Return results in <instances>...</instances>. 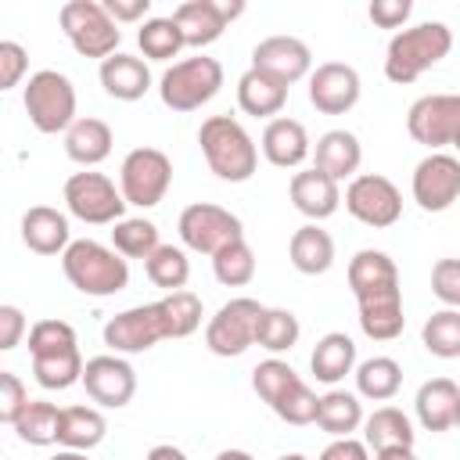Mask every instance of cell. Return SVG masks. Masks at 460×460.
Masks as SVG:
<instances>
[{
	"instance_id": "20",
	"label": "cell",
	"mask_w": 460,
	"mask_h": 460,
	"mask_svg": "<svg viewBox=\"0 0 460 460\" xmlns=\"http://www.w3.org/2000/svg\"><path fill=\"white\" fill-rule=\"evenodd\" d=\"M259 147H262V158L277 169H298L313 155L305 126L298 119H288V115H277V119L266 122Z\"/></svg>"
},
{
	"instance_id": "1",
	"label": "cell",
	"mask_w": 460,
	"mask_h": 460,
	"mask_svg": "<svg viewBox=\"0 0 460 460\" xmlns=\"http://www.w3.org/2000/svg\"><path fill=\"white\" fill-rule=\"evenodd\" d=\"M349 288L359 305V331L370 341H392L406 327L395 259L381 248H359L349 259Z\"/></svg>"
},
{
	"instance_id": "9",
	"label": "cell",
	"mask_w": 460,
	"mask_h": 460,
	"mask_svg": "<svg viewBox=\"0 0 460 460\" xmlns=\"http://www.w3.org/2000/svg\"><path fill=\"white\" fill-rule=\"evenodd\" d=\"M262 313H266V305L255 302V298H248V295H237V298L223 302L216 309V316L205 323V345H208V352L212 356H223V359L248 352L255 345V338H259Z\"/></svg>"
},
{
	"instance_id": "26",
	"label": "cell",
	"mask_w": 460,
	"mask_h": 460,
	"mask_svg": "<svg viewBox=\"0 0 460 460\" xmlns=\"http://www.w3.org/2000/svg\"><path fill=\"white\" fill-rule=\"evenodd\" d=\"M111 144H115V133L104 119H93V115H83L68 126L65 133V155L83 165V169H93L101 165L108 155H111Z\"/></svg>"
},
{
	"instance_id": "6",
	"label": "cell",
	"mask_w": 460,
	"mask_h": 460,
	"mask_svg": "<svg viewBox=\"0 0 460 460\" xmlns=\"http://www.w3.org/2000/svg\"><path fill=\"white\" fill-rule=\"evenodd\" d=\"M22 108H25L29 122L47 137L68 133V126L79 119L75 115V86L58 68H40L29 75V83L22 90Z\"/></svg>"
},
{
	"instance_id": "15",
	"label": "cell",
	"mask_w": 460,
	"mask_h": 460,
	"mask_svg": "<svg viewBox=\"0 0 460 460\" xmlns=\"http://www.w3.org/2000/svg\"><path fill=\"white\" fill-rule=\"evenodd\" d=\"M456 129H460V93H424L406 111V133L431 151L449 147Z\"/></svg>"
},
{
	"instance_id": "7",
	"label": "cell",
	"mask_w": 460,
	"mask_h": 460,
	"mask_svg": "<svg viewBox=\"0 0 460 460\" xmlns=\"http://www.w3.org/2000/svg\"><path fill=\"white\" fill-rule=\"evenodd\" d=\"M58 25H61L65 40L72 43V50L83 54V58L108 61L111 54H119L122 29L111 22V14L104 11L101 0H68V4H61Z\"/></svg>"
},
{
	"instance_id": "31",
	"label": "cell",
	"mask_w": 460,
	"mask_h": 460,
	"mask_svg": "<svg viewBox=\"0 0 460 460\" xmlns=\"http://www.w3.org/2000/svg\"><path fill=\"white\" fill-rule=\"evenodd\" d=\"M83 367H86V359H83L79 345L54 349V352H36L32 356V377L47 392H65L72 385H83Z\"/></svg>"
},
{
	"instance_id": "55",
	"label": "cell",
	"mask_w": 460,
	"mask_h": 460,
	"mask_svg": "<svg viewBox=\"0 0 460 460\" xmlns=\"http://www.w3.org/2000/svg\"><path fill=\"white\" fill-rule=\"evenodd\" d=\"M50 460H90L86 453H75V449H58Z\"/></svg>"
},
{
	"instance_id": "17",
	"label": "cell",
	"mask_w": 460,
	"mask_h": 460,
	"mask_svg": "<svg viewBox=\"0 0 460 460\" xmlns=\"http://www.w3.org/2000/svg\"><path fill=\"white\" fill-rule=\"evenodd\" d=\"M244 14V0H183L172 11V22L183 32L187 47H208L223 36V29Z\"/></svg>"
},
{
	"instance_id": "10",
	"label": "cell",
	"mask_w": 460,
	"mask_h": 460,
	"mask_svg": "<svg viewBox=\"0 0 460 460\" xmlns=\"http://www.w3.org/2000/svg\"><path fill=\"white\" fill-rule=\"evenodd\" d=\"M172 183V162L158 147H133L119 165V190L126 205L155 208L169 194Z\"/></svg>"
},
{
	"instance_id": "44",
	"label": "cell",
	"mask_w": 460,
	"mask_h": 460,
	"mask_svg": "<svg viewBox=\"0 0 460 460\" xmlns=\"http://www.w3.org/2000/svg\"><path fill=\"white\" fill-rule=\"evenodd\" d=\"M68 345H79L75 338V327L68 320H36L29 327V356L36 352H54V349H68Z\"/></svg>"
},
{
	"instance_id": "38",
	"label": "cell",
	"mask_w": 460,
	"mask_h": 460,
	"mask_svg": "<svg viewBox=\"0 0 460 460\" xmlns=\"http://www.w3.org/2000/svg\"><path fill=\"white\" fill-rule=\"evenodd\" d=\"M58 428H61V406H54L47 399H32L25 406V413L14 420V435L25 446H54Z\"/></svg>"
},
{
	"instance_id": "5",
	"label": "cell",
	"mask_w": 460,
	"mask_h": 460,
	"mask_svg": "<svg viewBox=\"0 0 460 460\" xmlns=\"http://www.w3.org/2000/svg\"><path fill=\"white\" fill-rule=\"evenodd\" d=\"M223 86V65L208 54H194L183 61H172L158 79V97L169 111H198L208 104Z\"/></svg>"
},
{
	"instance_id": "57",
	"label": "cell",
	"mask_w": 460,
	"mask_h": 460,
	"mask_svg": "<svg viewBox=\"0 0 460 460\" xmlns=\"http://www.w3.org/2000/svg\"><path fill=\"white\" fill-rule=\"evenodd\" d=\"M453 151H456V158H460V129H456V137H453V144H449Z\"/></svg>"
},
{
	"instance_id": "36",
	"label": "cell",
	"mask_w": 460,
	"mask_h": 460,
	"mask_svg": "<svg viewBox=\"0 0 460 460\" xmlns=\"http://www.w3.org/2000/svg\"><path fill=\"white\" fill-rule=\"evenodd\" d=\"M111 248L122 255V259H147L151 252L162 248L158 241V226L144 216H126L111 226Z\"/></svg>"
},
{
	"instance_id": "48",
	"label": "cell",
	"mask_w": 460,
	"mask_h": 460,
	"mask_svg": "<svg viewBox=\"0 0 460 460\" xmlns=\"http://www.w3.org/2000/svg\"><path fill=\"white\" fill-rule=\"evenodd\" d=\"M367 14H370V22L377 29H402L406 18L413 14V4L410 0H374L367 7Z\"/></svg>"
},
{
	"instance_id": "25",
	"label": "cell",
	"mask_w": 460,
	"mask_h": 460,
	"mask_svg": "<svg viewBox=\"0 0 460 460\" xmlns=\"http://www.w3.org/2000/svg\"><path fill=\"white\" fill-rule=\"evenodd\" d=\"M97 79L104 86L108 97L115 101H140L147 90H151V68L144 58L137 54H111L108 61H101L97 68Z\"/></svg>"
},
{
	"instance_id": "27",
	"label": "cell",
	"mask_w": 460,
	"mask_h": 460,
	"mask_svg": "<svg viewBox=\"0 0 460 460\" xmlns=\"http://www.w3.org/2000/svg\"><path fill=\"white\" fill-rule=\"evenodd\" d=\"M288 259L298 273L305 277H320L334 266V237L320 226V223H305L291 234L288 241Z\"/></svg>"
},
{
	"instance_id": "56",
	"label": "cell",
	"mask_w": 460,
	"mask_h": 460,
	"mask_svg": "<svg viewBox=\"0 0 460 460\" xmlns=\"http://www.w3.org/2000/svg\"><path fill=\"white\" fill-rule=\"evenodd\" d=\"M277 460H309V456H302V453H284V456H277Z\"/></svg>"
},
{
	"instance_id": "50",
	"label": "cell",
	"mask_w": 460,
	"mask_h": 460,
	"mask_svg": "<svg viewBox=\"0 0 460 460\" xmlns=\"http://www.w3.org/2000/svg\"><path fill=\"white\" fill-rule=\"evenodd\" d=\"M316 460H370V446H367L363 438H356V435H349V438H331V442L320 449Z\"/></svg>"
},
{
	"instance_id": "4",
	"label": "cell",
	"mask_w": 460,
	"mask_h": 460,
	"mask_svg": "<svg viewBox=\"0 0 460 460\" xmlns=\"http://www.w3.org/2000/svg\"><path fill=\"white\" fill-rule=\"evenodd\" d=\"M201 155L223 183H244L255 176L259 147L234 115H208L198 129Z\"/></svg>"
},
{
	"instance_id": "45",
	"label": "cell",
	"mask_w": 460,
	"mask_h": 460,
	"mask_svg": "<svg viewBox=\"0 0 460 460\" xmlns=\"http://www.w3.org/2000/svg\"><path fill=\"white\" fill-rule=\"evenodd\" d=\"M431 295L446 309H460V259H438L431 266Z\"/></svg>"
},
{
	"instance_id": "43",
	"label": "cell",
	"mask_w": 460,
	"mask_h": 460,
	"mask_svg": "<svg viewBox=\"0 0 460 460\" xmlns=\"http://www.w3.org/2000/svg\"><path fill=\"white\" fill-rule=\"evenodd\" d=\"M162 305V316H165V327H169V338H190L198 327H201V298L194 291H169L165 298H158Z\"/></svg>"
},
{
	"instance_id": "11",
	"label": "cell",
	"mask_w": 460,
	"mask_h": 460,
	"mask_svg": "<svg viewBox=\"0 0 460 460\" xmlns=\"http://www.w3.org/2000/svg\"><path fill=\"white\" fill-rule=\"evenodd\" d=\"M176 230H180V241L183 248L198 252V255H216L223 252L226 244L241 241L244 237V223L223 208V205H212V201H194L180 212L176 219Z\"/></svg>"
},
{
	"instance_id": "51",
	"label": "cell",
	"mask_w": 460,
	"mask_h": 460,
	"mask_svg": "<svg viewBox=\"0 0 460 460\" xmlns=\"http://www.w3.org/2000/svg\"><path fill=\"white\" fill-rule=\"evenodd\" d=\"M104 11L111 14L115 25H129V22H147V11H151V0H101Z\"/></svg>"
},
{
	"instance_id": "33",
	"label": "cell",
	"mask_w": 460,
	"mask_h": 460,
	"mask_svg": "<svg viewBox=\"0 0 460 460\" xmlns=\"http://www.w3.org/2000/svg\"><path fill=\"white\" fill-rule=\"evenodd\" d=\"M352 374H356V395L370 402H388L402 388V367L392 356H370Z\"/></svg>"
},
{
	"instance_id": "47",
	"label": "cell",
	"mask_w": 460,
	"mask_h": 460,
	"mask_svg": "<svg viewBox=\"0 0 460 460\" xmlns=\"http://www.w3.org/2000/svg\"><path fill=\"white\" fill-rule=\"evenodd\" d=\"M25 72H29V50L14 40H4L0 43V90H14Z\"/></svg>"
},
{
	"instance_id": "18",
	"label": "cell",
	"mask_w": 460,
	"mask_h": 460,
	"mask_svg": "<svg viewBox=\"0 0 460 460\" xmlns=\"http://www.w3.org/2000/svg\"><path fill=\"white\" fill-rule=\"evenodd\" d=\"M252 68L291 86V83L313 75V50L298 36H266L252 47Z\"/></svg>"
},
{
	"instance_id": "3",
	"label": "cell",
	"mask_w": 460,
	"mask_h": 460,
	"mask_svg": "<svg viewBox=\"0 0 460 460\" xmlns=\"http://www.w3.org/2000/svg\"><path fill=\"white\" fill-rule=\"evenodd\" d=\"M61 270H65L68 284L90 298H111L129 288V259H122L115 248L90 241V237L72 241L65 248Z\"/></svg>"
},
{
	"instance_id": "13",
	"label": "cell",
	"mask_w": 460,
	"mask_h": 460,
	"mask_svg": "<svg viewBox=\"0 0 460 460\" xmlns=\"http://www.w3.org/2000/svg\"><path fill=\"white\" fill-rule=\"evenodd\" d=\"M101 338H104V345L115 356H137V352H147L158 341H165L169 338V327H165L162 305L158 302H147V305H133V309L115 313L104 323Z\"/></svg>"
},
{
	"instance_id": "28",
	"label": "cell",
	"mask_w": 460,
	"mask_h": 460,
	"mask_svg": "<svg viewBox=\"0 0 460 460\" xmlns=\"http://www.w3.org/2000/svg\"><path fill=\"white\" fill-rule=\"evenodd\" d=\"M309 370L320 385H338L345 381V374L356 370V341L345 331H331L316 341L313 356H309Z\"/></svg>"
},
{
	"instance_id": "40",
	"label": "cell",
	"mask_w": 460,
	"mask_h": 460,
	"mask_svg": "<svg viewBox=\"0 0 460 460\" xmlns=\"http://www.w3.org/2000/svg\"><path fill=\"white\" fill-rule=\"evenodd\" d=\"M137 43H140L144 58H151V61H172V58L187 47L180 25L172 22V14H169V18H147V22L137 29Z\"/></svg>"
},
{
	"instance_id": "23",
	"label": "cell",
	"mask_w": 460,
	"mask_h": 460,
	"mask_svg": "<svg viewBox=\"0 0 460 460\" xmlns=\"http://www.w3.org/2000/svg\"><path fill=\"white\" fill-rule=\"evenodd\" d=\"M22 244L36 255H65V248L72 244V230H68V216L50 208V205H32L22 216Z\"/></svg>"
},
{
	"instance_id": "29",
	"label": "cell",
	"mask_w": 460,
	"mask_h": 460,
	"mask_svg": "<svg viewBox=\"0 0 460 460\" xmlns=\"http://www.w3.org/2000/svg\"><path fill=\"white\" fill-rule=\"evenodd\" d=\"M104 435H108V420L97 406H61V428H58L61 449L90 453L104 442Z\"/></svg>"
},
{
	"instance_id": "22",
	"label": "cell",
	"mask_w": 460,
	"mask_h": 460,
	"mask_svg": "<svg viewBox=\"0 0 460 460\" xmlns=\"http://www.w3.org/2000/svg\"><path fill=\"white\" fill-rule=\"evenodd\" d=\"M413 413L424 431H449L460 417V385L453 377H431L413 395Z\"/></svg>"
},
{
	"instance_id": "37",
	"label": "cell",
	"mask_w": 460,
	"mask_h": 460,
	"mask_svg": "<svg viewBox=\"0 0 460 460\" xmlns=\"http://www.w3.org/2000/svg\"><path fill=\"white\" fill-rule=\"evenodd\" d=\"M302 338V323L291 309H280V305H266L262 320H259V338L255 345L266 349L270 356H280V352H291Z\"/></svg>"
},
{
	"instance_id": "30",
	"label": "cell",
	"mask_w": 460,
	"mask_h": 460,
	"mask_svg": "<svg viewBox=\"0 0 460 460\" xmlns=\"http://www.w3.org/2000/svg\"><path fill=\"white\" fill-rule=\"evenodd\" d=\"M288 104V86L270 79L266 72L259 68H248L241 79H237V108L244 115H255V119H270V115H280V108Z\"/></svg>"
},
{
	"instance_id": "54",
	"label": "cell",
	"mask_w": 460,
	"mask_h": 460,
	"mask_svg": "<svg viewBox=\"0 0 460 460\" xmlns=\"http://www.w3.org/2000/svg\"><path fill=\"white\" fill-rule=\"evenodd\" d=\"M212 460H255L248 449H223V453H216Z\"/></svg>"
},
{
	"instance_id": "16",
	"label": "cell",
	"mask_w": 460,
	"mask_h": 460,
	"mask_svg": "<svg viewBox=\"0 0 460 460\" xmlns=\"http://www.w3.org/2000/svg\"><path fill=\"white\" fill-rule=\"evenodd\" d=\"M83 388H86V395H90L97 406H104V410H122V406H129V399L137 395V370L129 367L126 356L104 352V356L86 359V367H83Z\"/></svg>"
},
{
	"instance_id": "2",
	"label": "cell",
	"mask_w": 460,
	"mask_h": 460,
	"mask_svg": "<svg viewBox=\"0 0 460 460\" xmlns=\"http://www.w3.org/2000/svg\"><path fill=\"white\" fill-rule=\"evenodd\" d=\"M453 50V29L446 22H417L399 29L385 47V79L406 86L435 68Z\"/></svg>"
},
{
	"instance_id": "32",
	"label": "cell",
	"mask_w": 460,
	"mask_h": 460,
	"mask_svg": "<svg viewBox=\"0 0 460 460\" xmlns=\"http://www.w3.org/2000/svg\"><path fill=\"white\" fill-rule=\"evenodd\" d=\"M363 402L356 392H345V388H331L320 395V406H316V428L327 431L331 438H349L352 431L363 428Z\"/></svg>"
},
{
	"instance_id": "12",
	"label": "cell",
	"mask_w": 460,
	"mask_h": 460,
	"mask_svg": "<svg viewBox=\"0 0 460 460\" xmlns=\"http://www.w3.org/2000/svg\"><path fill=\"white\" fill-rule=\"evenodd\" d=\"M341 201H345V212H349L356 223L370 226V230L395 226L399 216H402V194H399V187H395L388 176H381V172H359V176H352Z\"/></svg>"
},
{
	"instance_id": "42",
	"label": "cell",
	"mask_w": 460,
	"mask_h": 460,
	"mask_svg": "<svg viewBox=\"0 0 460 460\" xmlns=\"http://www.w3.org/2000/svg\"><path fill=\"white\" fill-rule=\"evenodd\" d=\"M212 273H216V280L223 288H244V284H252V277H255V252H252V244L241 237V241L226 244L223 252H216L212 255Z\"/></svg>"
},
{
	"instance_id": "24",
	"label": "cell",
	"mask_w": 460,
	"mask_h": 460,
	"mask_svg": "<svg viewBox=\"0 0 460 460\" xmlns=\"http://www.w3.org/2000/svg\"><path fill=\"white\" fill-rule=\"evenodd\" d=\"M359 162H363V144L349 129H327L313 147V169L327 172L338 183L359 176Z\"/></svg>"
},
{
	"instance_id": "58",
	"label": "cell",
	"mask_w": 460,
	"mask_h": 460,
	"mask_svg": "<svg viewBox=\"0 0 460 460\" xmlns=\"http://www.w3.org/2000/svg\"><path fill=\"white\" fill-rule=\"evenodd\" d=\"M456 428H460V417H456Z\"/></svg>"
},
{
	"instance_id": "19",
	"label": "cell",
	"mask_w": 460,
	"mask_h": 460,
	"mask_svg": "<svg viewBox=\"0 0 460 460\" xmlns=\"http://www.w3.org/2000/svg\"><path fill=\"white\" fill-rule=\"evenodd\" d=\"M363 83L359 72L345 61H323L309 75V104L323 115H345L359 104Z\"/></svg>"
},
{
	"instance_id": "41",
	"label": "cell",
	"mask_w": 460,
	"mask_h": 460,
	"mask_svg": "<svg viewBox=\"0 0 460 460\" xmlns=\"http://www.w3.org/2000/svg\"><path fill=\"white\" fill-rule=\"evenodd\" d=\"M298 381H302V377L295 374V367L284 363L280 356H270V359H262V363L252 370V388H255V395H259L270 410H273Z\"/></svg>"
},
{
	"instance_id": "21",
	"label": "cell",
	"mask_w": 460,
	"mask_h": 460,
	"mask_svg": "<svg viewBox=\"0 0 460 460\" xmlns=\"http://www.w3.org/2000/svg\"><path fill=\"white\" fill-rule=\"evenodd\" d=\"M288 194H291V205L309 219V223H320V219H331L341 205V187L338 180H331L327 172L320 169H302L291 176L288 183Z\"/></svg>"
},
{
	"instance_id": "8",
	"label": "cell",
	"mask_w": 460,
	"mask_h": 460,
	"mask_svg": "<svg viewBox=\"0 0 460 460\" xmlns=\"http://www.w3.org/2000/svg\"><path fill=\"white\" fill-rule=\"evenodd\" d=\"M65 208L68 216H75L79 223H90V226H115L119 219H126V198L122 190L115 187L111 176L104 172H93V169H83V172H72L65 180Z\"/></svg>"
},
{
	"instance_id": "34",
	"label": "cell",
	"mask_w": 460,
	"mask_h": 460,
	"mask_svg": "<svg viewBox=\"0 0 460 460\" xmlns=\"http://www.w3.org/2000/svg\"><path fill=\"white\" fill-rule=\"evenodd\" d=\"M417 431H413V420L399 410V406H377L367 420H363V442L377 453V449H388V446H413Z\"/></svg>"
},
{
	"instance_id": "14",
	"label": "cell",
	"mask_w": 460,
	"mask_h": 460,
	"mask_svg": "<svg viewBox=\"0 0 460 460\" xmlns=\"http://www.w3.org/2000/svg\"><path fill=\"white\" fill-rule=\"evenodd\" d=\"M410 194L424 212H446L460 198V158L446 151H428L410 176Z\"/></svg>"
},
{
	"instance_id": "35",
	"label": "cell",
	"mask_w": 460,
	"mask_h": 460,
	"mask_svg": "<svg viewBox=\"0 0 460 460\" xmlns=\"http://www.w3.org/2000/svg\"><path fill=\"white\" fill-rule=\"evenodd\" d=\"M144 273H147V280H151L155 288H162L165 295H169V291H183L187 280H190V259H187L183 248L162 244L158 252H151V255L144 259Z\"/></svg>"
},
{
	"instance_id": "39",
	"label": "cell",
	"mask_w": 460,
	"mask_h": 460,
	"mask_svg": "<svg viewBox=\"0 0 460 460\" xmlns=\"http://www.w3.org/2000/svg\"><path fill=\"white\" fill-rule=\"evenodd\" d=\"M420 345L438 359L460 356V309H438L420 327Z\"/></svg>"
},
{
	"instance_id": "46",
	"label": "cell",
	"mask_w": 460,
	"mask_h": 460,
	"mask_svg": "<svg viewBox=\"0 0 460 460\" xmlns=\"http://www.w3.org/2000/svg\"><path fill=\"white\" fill-rule=\"evenodd\" d=\"M29 388L22 385V377L14 370H0V420L14 428V420L25 413L29 406Z\"/></svg>"
},
{
	"instance_id": "53",
	"label": "cell",
	"mask_w": 460,
	"mask_h": 460,
	"mask_svg": "<svg viewBox=\"0 0 460 460\" xmlns=\"http://www.w3.org/2000/svg\"><path fill=\"white\" fill-rule=\"evenodd\" d=\"M374 460H417V456H413V446H388V449H377Z\"/></svg>"
},
{
	"instance_id": "52",
	"label": "cell",
	"mask_w": 460,
	"mask_h": 460,
	"mask_svg": "<svg viewBox=\"0 0 460 460\" xmlns=\"http://www.w3.org/2000/svg\"><path fill=\"white\" fill-rule=\"evenodd\" d=\"M144 460H187V453L176 449V446H169V442H162V446H151Z\"/></svg>"
},
{
	"instance_id": "49",
	"label": "cell",
	"mask_w": 460,
	"mask_h": 460,
	"mask_svg": "<svg viewBox=\"0 0 460 460\" xmlns=\"http://www.w3.org/2000/svg\"><path fill=\"white\" fill-rule=\"evenodd\" d=\"M22 334H25V313L18 305H0V352L18 349Z\"/></svg>"
}]
</instances>
